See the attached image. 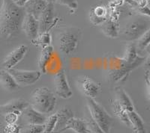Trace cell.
<instances>
[{
	"label": "cell",
	"instance_id": "cell-1",
	"mask_svg": "<svg viewBox=\"0 0 150 133\" xmlns=\"http://www.w3.org/2000/svg\"><path fill=\"white\" fill-rule=\"evenodd\" d=\"M26 15L23 8L12 0H2L0 9V35L3 39L16 38L21 31V24Z\"/></svg>",
	"mask_w": 150,
	"mask_h": 133
},
{
	"label": "cell",
	"instance_id": "cell-2",
	"mask_svg": "<svg viewBox=\"0 0 150 133\" xmlns=\"http://www.w3.org/2000/svg\"><path fill=\"white\" fill-rule=\"evenodd\" d=\"M56 102V97L53 91L48 88L42 87L33 90L29 105L38 112L45 114L54 110Z\"/></svg>",
	"mask_w": 150,
	"mask_h": 133
},
{
	"label": "cell",
	"instance_id": "cell-3",
	"mask_svg": "<svg viewBox=\"0 0 150 133\" xmlns=\"http://www.w3.org/2000/svg\"><path fill=\"white\" fill-rule=\"evenodd\" d=\"M80 38L81 29L77 27H65L56 34V45L64 55H69L77 49Z\"/></svg>",
	"mask_w": 150,
	"mask_h": 133
},
{
	"label": "cell",
	"instance_id": "cell-4",
	"mask_svg": "<svg viewBox=\"0 0 150 133\" xmlns=\"http://www.w3.org/2000/svg\"><path fill=\"white\" fill-rule=\"evenodd\" d=\"M149 20L143 18L131 19L118 32V37L126 41H137L146 32L149 30Z\"/></svg>",
	"mask_w": 150,
	"mask_h": 133
},
{
	"label": "cell",
	"instance_id": "cell-5",
	"mask_svg": "<svg viewBox=\"0 0 150 133\" xmlns=\"http://www.w3.org/2000/svg\"><path fill=\"white\" fill-rule=\"evenodd\" d=\"M87 108L91 116L104 133H110L112 126V118L102 106L92 98L86 97Z\"/></svg>",
	"mask_w": 150,
	"mask_h": 133
},
{
	"label": "cell",
	"instance_id": "cell-6",
	"mask_svg": "<svg viewBox=\"0 0 150 133\" xmlns=\"http://www.w3.org/2000/svg\"><path fill=\"white\" fill-rule=\"evenodd\" d=\"M145 57L137 56L136 59L131 63H127L124 59H116L114 58V66L111 68L109 73L110 79L112 82H117L124 79L127 77L128 74L131 70H133L136 67L145 62Z\"/></svg>",
	"mask_w": 150,
	"mask_h": 133
},
{
	"label": "cell",
	"instance_id": "cell-7",
	"mask_svg": "<svg viewBox=\"0 0 150 133\" xmlns=\"http://www.w3.org/2000/svg\"><path fill=\"white\" fill-rule=\"evenodd\" d=\"M14 78L18 85L29 86L34 85L39 80L41 73L35 70H23L12 68L7 70Z\"/></svg>",
	"mask_w": 150,
	"mask_h": 133
},
{
	"label": "cell",
	"instance_id": "cell-8",
	"mask_svg": "<svg viewBox=\"0 0 150 133\" xmlns=\"http://www.w3.org/2000/svg\"><path fill=\"white\" fill-rule=\"evenodd\" d=\"M76 84L80 91L86 96V97L92 99L96 97L101 90V84L88 76H80L77 77Z\"/></svg>",
	"mask_w": 150,
	"mask_h": 133
},
{
	"label": "cell",
	"instance_id": "cell-9",
	"mask_svg": "<svg viewBox=\"0 0 150 133\" xmlns=\"http://www.w3.org/2000/svg\"><path fill=\"white\" fill-rule=\"evenodd\" d=\"M54 88L56 94L62 99H69L73 94L65 70H60L55 75Z\"/></svg>",
	"mask_w": 150,
	"mask_h": 133
},
{
	"label": "cell",
	"instance_id": "cell-10",
	"mask_svg": "<svg viewBox=\"0 0 150 133\" xmlns=\"http://www.w3.org/2000/svg\"><path fill=\"white\" fill-rule=\"evenodd\" d=\"M46 119L45 114L38 112L29 105L19 117L18 121L20 123L18 124L20 126L26 124L42 125L45 124Z\"/></svg>",
	"mask_w": 150,
	"mask_h": 133
},
{
	"label": "cell",
	"instance_id": "cell-11",
	"mask_svg": "<svg viewBox=\"0 0 150 133\" xmlns=\"http://www.w3.org/2000/svg\"><path fill=\"white\" fill-rule=\"evenodd\" d=\"M38 22V34L47 32L53 26L54 22V7L53 4H47L45 10L37 18Z\"/></svg>",
	"mask_w": 150,
	"mask_h": 133
},
{
	"label": "cell",
	"instance_id": "cell-12",
	"mask_svg": "<svg viewBox=\"0 0 150 133\" xmlns=\"http://www.w3.org/2000/svg\"><path fill=\"white\" fill-rule=\"evenodd\" d=\"M28 50L29 48L26 45H21L17 46L5 57L2 62V66H4L6 70L14 68V66L25 57Z\"/></svg>",
	"mask_w": 150,
	"mask_h": 133
},
{
	"label": "cell",
	"instance_id": "cell-13",
	"mask_svg": "<svg viewBox=\"0 0 150 133\" xmlns=\"http://www.w3.org/2000/svg\"><path fill=\"white\" fill-rule=\"evenodd\" d=\"M29 105V102L23 99H12L5 104L0 105V116L4 117L10 113H14L20 116Z\"/></svg>",
	"mask_w": 150,
	"mask_h": 133
},
{
	"label": "cell",
	"instance_id": "cell-14",
	"mask_svg": "<svg viewBox=\"0 0 150 133\" xmlns=\"http://www.w3.org/2000/svg\"><path fill=\"white\" fill-rule=\"evenodd\" d=\"M21 30L24 32L30 41L35 39L38 35V22L33 15L26 14L21 24Z\"/></svg>",
	"mask_w": 150,
	"mask_h": 133
},
{
	"label": "cell",
	"instance_id": "cell-15",
	"mask_svg": "<svg viewBox=\"0 0 150 133\" xmlns=\"http://www.w3.org/2000/svg\"><path fill=\"white\" fill-rule=\"evenodd\" d=\"M56 114L57 116V120L53 133H59L60 131L65 127L67 122L71 118L74 117V114L72 110L68 107H63Z\"/></svg>",
	"mask_w": 150,
	"mask_h": 133
},
{
	"label": "cell",
	"instance_id": "cell-16",
	"mask_svg": "<svg viewBox=\"0 0 150 133\" xmlns=\"http://www.w3.org/2000/svg\"><path fill=\"white\" fill-rule=\"evenodd\" d=\"M47 3L45 0H29L23 6L26 14L33 15L37 19L39 14L47 7Z\"/></svg>",
	"mask_w": 150,
	"mask_h": 133
},
{
	"label": "cell",
	"instance_id": "cell-17",
	"mask_svg": "<svg viewBox=\"0 0 150 133\" xmlns=\"http://www.w3.org/2000/svg\"><path fill=\"white\" fill-rule=\"evenodd\" d=\"M115 95H116V100L122 108L127 111H134V106L132 100L129 97V96L125 91L124 89L121 86H117L115 88Z\"/></svg>",
	"mask_w": 150,
	"mask_h": 133
},
{
	"label": "cell",
	"instance_id": "cell-18",
	"mask_svg": "<svg viewBox=\"0 0 150 133\" xmlns=\"http://www.w3.org/2000/svg\"><path fill=\"white\" fill-rule=\"evenodd\" d=\"M53 52H54L53 47L50 45L42 48L39 58L38 60V66L39 67L40 72L41 74H46L47 66L51 60Z\"/></svg>",
	"mask_w": 150,
	"mask_h": 133
},
{
	"label": "cell",
	"instance_id": "cell-19",
	"mask_svg": "<svg viewBox=\"0 0 150 133\" xmlns=\"http://www.w3.org/2000/svg\"><path fill=\"white\" fill-rule=\"evenodd\" d=\"M67 130H72L76 133H90L87 127L85 120L80 118H72L66 123L65 127L60 131L59 133L63 132Z\"/></svg>",
	"mask_w": 150,
	"mask_h": 133
},
{
	"label": "cell",
	"instance_id": "cell-20",
	"mask_svg": "<svg viewBox=\"0 0 150 133\" xmlns=\"http://www.w3.org/2000/svg\"><path fill=\"white\" fill-rule=\"evenodd\" d=\"M127 113H128L129 121L131 123V128L133 129L134 132L135 133H146L145 123L141 117L134 110L128 111H127Z\"/></svg>",
	"mask_w": 150,
	"mask_h": 133
},
{
	"label": "cell",
	"instance_id": "cell-21",
	"mask_svg": "<svg viewBox=\"0 0 150 133\" xmlns=\"http://www.w3.org/2000/svg\"><path fill=\"white\" fill-rule=\"evenodd\" d=\"M110 103L111 109H112V113L114 114L115 116L120 120V121L128 127H131V123L128 119V113L127 111L124 108L122 107L116 99H110Z\"/></svg>",
	"mask_w": 150,
	"mask_h": 133
},
{
	"label": "cell",
	"instance_id": "cell-22",
	"mask_svg": "<svg viewBox=\"0 0 150 133\" xmlns=\"http://www.w3.org/2000/svg\"><path fill=\"white\" fill-rule=\"evenodd\" d=\"M0 85L8 91H14L19 86L7 70H0Z\"/></svg>",
	"mask_w": 150,
	"mask_h": 133
},
{
	"label": "cell",
	"instance_id": "cell-23",
	"mask_svg": "<svg viewBox=\"0 0 150 133\" xmlns=\"http://www.w3.org/2000/svg\"><path fill=\"white\" fill-rule=\"evenodd\" d=\"M101 30L105 35L109 38L118 37V30L116 24L111 20H104L101 24Z\"/></svg>",
	"mask_w": 150,
	"mask_h": 133
},
{
	"label": "cell",
	"instance_id": "cell-24",
	"mask_svg": "<svg viewBox=\"0 0 150 133\" xmlns=\"http://www.w3.org/2000/svg\"><path fill=\"white\" fill-rule=\"evenodd\" d=\"M105 14L106 10L102 6H98L92 9L91 11V20L94 23H101L105 20Z\"/></svg>",
	"mask_w": 150,
	"mask_h": 133
},
{
	"label": "cell",
	"instance_id": "cell-25",
	"mask_svg": "<svg viewBox=\"0 0 150 133\" xmlns=\"http://www.w3.org/2000/svg\"><path fill=\"white\" fill-rule=\"evenodd\" d=\"M85 122L87 125V127L89 129V132L92 133H104L102 130L99 128V126L96 123V122L94 120L93 118L91 116L88 108H86L85 110Z\"/></svg>",
	"mask_w": 150,
	"mask_h": 133
},
{
	"label": "cell",
	"instance_id": "cell-26",
	"mask_svg": "<svg viewBox=\"0 0 150 133\" xmlns=\"http://www.w3.org/2000/svg\"><path fill=\"white\" fill-rule=\"evenodd\" d=\"M32 43L36 46H41L43 47L49 46L51 43V35L48 32H47L38 34L37 38L31 41Z\"/></svg>",
	"mask_w": 150,
	"mask_h": 133
},
{
	"label": "cell",
	"instance_id": "cell-27",
	"mask_svg": "<svg viewBox=\"0 0 150 133\" xmlns=\"http://www.w3.org/2000/svg\"><path fill=\"white\" fill-rule=\"evenodd\" d=\"M45 125L26 124L21 126L20 133H44Z\"/></svg>",
	"mask_w": 150,
	"mask_h": 133
},
{
	"label": "cell",
	"instance_id": "cell-28",
	"mask_svg": "<svg viewBox=\"0 0 150 133\" xmlns=\"http://www.w3.org/2000/svg\"><path fill=\"white\" fill-rule=\"evenodd\" d=\"M137 57V49L136 46H135V43H131L128 44L123 59L127 63H131L136 59Z\"/></svg>",
	"mask_w": 150,
	"mask_h": 133
},
{
	"label": "cell",
	"instance_id": "cell-29",
	"mask_svg": "<svg viewBox=\"0 0 150 133\" xmlns=\"http://www.w3.org/2000/svg\"><path fill=\"white\" fill-rule=\"evenodd\" d=\"M135 43L136 49L142 50L148 47L149 44V30L146 32L140 38L137 40V42Z\"/></svg>",
	"mask_w": 150,
	"mask_h": 133
},
{
	"label": "cell",
	"instance_id": "cell-30",
	"mask_svg": "<svg viewBox=\"0 0 150 133\" xmlns=\"http://www.w3.org/2000/svg\"><path fill=\"white\" fill-rule=\"evenodd\" d=\"M56 120H57V116L56 114H52L48 117L45 120V131L44 133H53L54 130L55 126H56Z\"/></svg>",
	"mask_w": 150,
	"mask_h": 133
},
{
	"label": "cell",
	"instance_id": "cell-31",
	"mask_svg": "<svg viewBox=\"0 0 150 133\" xmlns=\"http://www.w3.org/2000/svg\"><path fill=\"white\" fill-rule=\"evenodd\" d=\"M21 126L17 123L14 124H6L4 126L2 132L3 133H20Z\"/></svg>",
	"mask_w": 150,
	"mask_h": 133
},
{
	"label": "cell",
	"instance_id": "cell-32",
	"mask_svg": "<svg viewBox=\"0 0 150 133\" xmlns=\"http://www.w3.org/2000/svg\"><path fill=\"white\" fill-rule=\"evenodd\" d=\"M55 2H57L59 4H61V5H66L72 10H75L78 7V5L75 0H56Z\"/></svg>",
	"mask_w": 150,
	"mask_h": 133
},
{
	"label": "cell",
	"instance_id": "cell-33",
	"mask_svg": "<svg viewBox=\"0 0 150 133\" xmlns=\"http://www.w3.org/2000/svg\"><path fill=\"white\" fill-rule=\"evenodd\" d=\"M19 117L17 114H14V113H10V114H5L3 117L5 120V122L7 124H14L18 122Z\"/></svg>",
	"mask_w": 150,
	"mask_h": 133
},
{
	"label": "cell",
	"instance_id": "cell-34",
	"mask_svg": "<svg viewBox=\"0 0 150 133\" xmlns=\"http://www.w3.org/2000/svg\"><path fill=\"white\" fill-rule=\"evenodd\" d=\"M29 0H17L15 2V3L17 4L18 6H21V7H23L26 2H27Z\"/></svg>",
	"mask_w": 150,
	"mask_h": 133
},
{
	"label": "cell",
	"instance_id": "cell-35",
	"mask_svg": "<svg viewBox=\"0 0 150 133\" xmlns=\"http://www.w3.org/2000/svg\"><path fill=\"white\" fill-rule=\"evenodd\" d=\"M45 1L47 4H53L55 2V1H56V0H45Z\"/></svg>",
	"mask_w": 150,
	"mask_h": 133
},
{
	"label": "cell",
	"instance_id": "cell-36",
	"mask_svg": "<svg viewBox=\"0 0 150 133\" xmlns=\"http://www.w3.org/2000/svg\"><path fill=\"white\" fill-rule=\"evenodd\" d=\"M12 1H14V2H16V1H17V0H12Z\"/></svg>",
	"mask_w": 150,
	"mask_h": 133
},
{
	"label": "cell",
	"instance_id": "cell-37",
	"mask_svg": "<svg viewBox=\"0 0 150 133\" xmlns=\"http://www.w3.org/2000/svg\"><path fill=\"white\" fill-rule=\"evenodd\" d=\"M90 133H92V132H90Z\"/></svg>",
	"mask_w": 150,
	"mask_h": 133
}]
</instances>
